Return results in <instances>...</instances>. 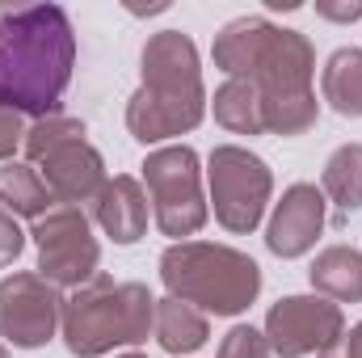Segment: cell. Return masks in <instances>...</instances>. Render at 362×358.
I'll return each mask as SVG.
<instances>
[{"instance_id":"cell-1","label":"cell","mask_w":362,"mask_h":358,"mask_svg":"<svg viewBox=\"0 0 362 358\" xmlns=\"http://www.w3.org/2000/svg\"><path fill=\"white\" fill-rule=\"evenodd\" d=\"M211 55L223 76L249 81L257 89L266 135H303L316 127V51L308 34L274 25L266 17H236L215 34Z\"/></svg>"},{"instance_id":"cell-2","label":"cell","mask_w":362,"mask_h":358,"mask_svg":"<svg viewBox=\"0 0 362 358\" xmlns=\"http://www.w3.org/2000/svg\"><path fill=\"white\" fill-rule=\"evenodd\" d=\"M76 34L59 4H30L0 17V105L38 118L59 114L72 85Z\"/></svg>"},{"instance_id":"cell-3","label":"cell","mask_w":362,"mask_h":358,"mask_svg":"<svg viewBox=\"0 0 362 358\" xmlns=\"http://www.w3.org/2000/svg\"><path fill=\"white\" fill-rule=\"evenodd\" d=\"M139 89L127 101V131L139 144H165L185 135L206 114L198 47L181 30H160L144 42L139 55Z\"/></svg>"},{"instance_id":"cell-4","label":"cell","mask_w":362,"mask_h":358,"mask_svg":"<svg viewBox=\"0 0 362 358\" xmlns=\"http://www.w3.org/2000/svg\"><path fill=\"white\" fill-rule=\"evenodd\" d=\"M156 329V299L144 282L97 274L64 299V346L76 358H101L118 346H139Z\"/></svg>"},{"instance_id":"cell-5","label":"cell","mask_w":362,"mask_h":358,"mask_svg":"<svg viewBox=\"0 0 362 358\" xmlns=\"http://www.w3.org/2000/svg\"><path fill=\"white\" fill-rule=\"evenodd\" d=\"M160 282L202 316H240L262 295V266L232 245L177 241L160 253Z\"/></svg>"},{"instance_id":"cell-6","label":"cell","mask_w":362,"mask_h":358,"mask_svg":"<svg viewBox=\"0 0 362 358\" xmlns=\"http://www.w3.org/2000/svg\"><path fill=\"white\" fill-rule=\"evenodd\" d=\"M25 165L38 169V178L47 181L51 198L64 207H81L93 202L105 185V161L101 152L89 144V131L81 118L68 114H51L25 127Z\"/></svg>"},{"instance_id":"cell-7","label":"cell","mask_w":362,"mask_h":358,"mask_svg":"<svg viewBox=\"0 0 362 358\" xmlns=\"http://www.w3.org/2000/svg\"><path fill=\"white\" fill-rule=\"evenodd\" d=\"M139 169H144L152 211H156V228L173 236V245L181 236H194L206 228L211 207L202 198V161L189 144H169V148L148 152Z\"/></svg>"},{"instance_id":"cell-8","label":"cell","mask_w":362,"mask_h":358,"mask_svg":"<svg viewBox=\"0 0 362 358\" xmlns=\"http://www.w3.org/2000/svg\"><path fill=\"white\" fill-rule=\"evenodd\" d=\"M206 185H211L215 219L228 232H236V236L257 232L274 194V173L257 152H249L240 144H219L206 156Z\"/></svg>"},{"instance_id":"cell-9","label":"cell","mask_w":362,"mask_h":358,"mask_svg":"<svg viewBox=\"0 0 362 358\" xmlns=\"http://www.w3.org/2000/svg\"><path fill=\"white\" fill-rule=\"evenodd\" d=\"M34 249H38V274L55 287H85L97 278L101 266V245L93 236V224L81 207H55L30 228Z\"/></svg>"},{"instance_id":"cell-10","label":"cell","mask_w":362,"mask_h":358,"mask_svg":"<svg viewBox=\"0 0 362 358\" xmlns=\"http://www.w3.org/2000/svg\"><path fill=\"white\" fill-rule=\"evenodd\" d=\"M262 333L278 358H308L325 354L329 346L341 342L346 316H341V304H333L325 295H282L266 312Z\"/></svg>"},{"instance_id":"cell-11","label":"cell","mask_w":362,"mask_h":358,"mask_svg":"<svg viewBox=\"0 0 362 358\" xmlns=\"http://www.w3.org/2000/svg\"><path fill=\"white\" fill-rule=\"evenodd\" d=\"M64 295L42 274L17 270L0 278V337L17 350H38L59 333Z\"/></svg>"},{"instance_id":"cell-12","label":"cell","mask_w":362,"mask_h":358,"mask_svg":"<svg viewBox=\"0 0 362 358\" xmlns=\"http://www.w3.org/2000/svg\"><path fill=\"white\" fill-rule=\"evenodd\" d=\"M325 232V194L312 181H295L274 202L266 245L274 258H303Z\"/></svg>"},{"instance_id":"cell-13","label":"cell","mask_w":362,"mask_h":358,"mask_svg":"<svg viewBox=\"0 0 362 358\" xmlns=\"http://www.w3.org/2000/svg\"><path fill=\"white\" fill-rule=\"evenodd\" d=\"M93 219L114 245H135L148 232V190L131 173H118L93 198Z\"/></svg>"},{"instance_id":"cell-14","label":"cell","mask_w":362,"mask_h":358,"mask_svg":"<svg viewBox=\"0 0 362 358\" xmlns=\"http://www.w3.org/2000/svg\"><path fill=\"white\" fill-rule=\"evenodd\" d=\"M308 278H312L316 295H325L333 304H358L362 299V253L354 245H329L308 266Z\"/></svg>"},{"instance_id":"cell-15","label":"cell","mask_w":362,"mask_h":358,"mask_svg":"<svg viewBox=\"0 0 362 358\" xmlns=\"http://www.w3.org/2000/svg\"><path fill=\"white\" fill-rule=\"evenodd\" d=\"M152 333H156V342H160L165 354H194V350L206 346L211 325H206V316L198 308L165 295V299H156V329Z\"/></svg>"},{"instance_id":"cell-16","label":"cell","mask_w":362,"mask_h":358,"mask_svg":"<svg viewBox=\"0 0 362 358\" xmlns=\"http://www.w3.org/2000/svg\"><path fill=\"white\" fill-rule=\"evenodd\" d=\"M320 93L341 118H362V51L337 47L320 72Z\"/></svg>"},{"instance_id":"cell-17","label":"cell","mask_w":362,"mask_h":358,"mask_svg":"<svg viewBox=\"0 0 362 358\" xmlns=\"http://www.w3.org/2000/svg\"><path fill=\"white\" fill-rule=\"evenodd\" d=\"M51 202L55 198H51L47 181L38 178L34 165H25V161H4L0 165V207L4 211H13L21 219H42L47 211H55Z\"/></svg>"},{"instance_id":"cell-18","label":"cell","mask_w":362,"mask_h":358,"mask_svg":"<svg viewBox=\"0 0 362 358\" xmlns=\"http://www.w3.org/2000/svg\"><path fill=\"white\" fill-rule=\"evenodd\" d=\"M215 122L232 135H266V122H262V97L249 81H236L228 76L219 89H215Z\"/></svg>"},{"instance_id":"cell-19","label":"cell","mask_w":362,"mask_h":358,"mask_svg":"<svg viewBox=\"0 0 362 358\" xmlns=\"http://www.w3.org/2000/svg\"><path fill=\"white\" fill-rule=\"evenodd\" d=\"M320 194L337 202V211H362V144H341L320 173Z\"/></svg>"},{"instance_id":"cell-20","label":"cell","mask_w":362,"mask_h":358,"mask_svg":"<svg viewBox=\"0 0 362 358\" xmlns=\"http://www.w3.org/2000/svg\"><path fill=\"white\" fill-rule=\"evenodd\" d=\"M215 358H274V350H270V342H266L262 329L236 325V329H228V337L219 342V354Z\"/></svg>"},{"instance_id":"cell-21","label":"cell","mask_w":362,"mask_h":358,"mask_svg":"<svg viewBox=\"0 0 362 358\" xmlns=\"http://www.w3.org/2000/svg\"><path fill=\"white\" fill-rule=\"evenodd\" d=\"M21 249H25V232L17 228V215L0 207V270L13 266L21 258Z\"/></svg>"},{"instance_id":"cell-22","label":"cell","mask_w":362,"mask_h":358,"mask_svg":"<svg viewBox=\"0 0 362 358\" xmlns=\"http://www.w3.org/2000/svg\"><path fill=\"white\" fill-rule=\"evenodd\" d=\"M21 144H25V122H21V114L0 105V165L13 161V152H17Z\"/></svg>"},{"instance_id":"cell-23","label":"cell","mask_w":362,"mask_h":358,"mask_svg":"<svg viewBox=\"0 0 362 358\" xmlns=\"http://www.w3.org/2000/svg\"><path fill=\"white\" fill-rule=\"evenodd\" d=\"M316 13H320V17H329V21H358V17H362V0H346V4L316 0Z\"/></svg>"},{"instance_id":"cell-24","label":"cell","mask_w":362,"mask_h":358,"mask_svg":"<svg viewBox=\"0 0 362 358\" xmlns=\"http://www.w3.org/2000/svg\"><path fill=\"white\" fill-rule=\"evenodd\" d=\"M337 354H341V358H362V321L350 329V333H341V342H337Z\"/></svg>"},{"instance_id":"cell-25","label":"cell","mask_w":362,"mask_h":358,"mask_svg":"<svg viewBox=\"0 0 362 358\" xmlns=\"http://www.w3.org/2000/svg\"><path fill=\"white\" fill-rule=\"evenodd\" d=\"M118 358H148V354H139V350H131V354H118Z\"/></svg>"},{"instance_id":"cell-26","label":"cell","mask_w":362,"mask_h":358,"mask_svg":"<svg viewBox=\"0 0 362 358\" xmlns=\"http://www.w3.org/2000/svg\"><path fill=\"white\" fill-rule=\"evenodd\" d=\"M0 358H8V350H4V342H0Z\"/></svg>"}]
</instances>
